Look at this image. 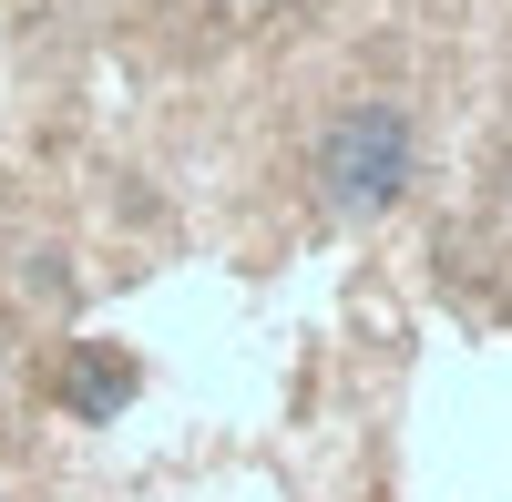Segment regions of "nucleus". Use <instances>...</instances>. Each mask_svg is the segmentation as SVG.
Segmentation results:
<instances>
[{"mask_svg": "<svg viewBox=\"0 0 512 502\" xmlns=\"http://www.w3.org/2000/svg\"><path fill=\"white\" fill-rule=\"evenodd\" d=\"M502 216H512V185H502Z\"/></svg>", "mask_w": 512, "mask_h": 502, "instance_id": "obj_3", "label": "nucleus"}, {"mask_svg": "<svg viewBox=\"0 0 512 502\" xmlns=\"http://www.w3.org/2000/svg\"><path fill=\"white\" fill-rule=\"evenodd\" d=\"M308 175H318V205H328L338 226L390 216V205L410 195V175H420V123H410V103H390V93L338 103V113L318 123Z\"/></svg>", "mask_w": 512, "mask_h": 502, "instance_id": "obj_1", "label": "nucleus"}, {"mask_svg": "<svg viewBox=\"0 0 512 502\" xmlns=\"http://www.w3.org/2000/svg\"><path fill=\"white\" fill-rule=\"evenodd\" d=\"M134 380H144V369L123 359L113 339H82V349L62 359V410H72V421H113V410L134 400Z\"/></svg>", "mask_w": 512, "mask_h": 502, "instance_id": "obj_2", "label": "nucleus"}]
</instances>
